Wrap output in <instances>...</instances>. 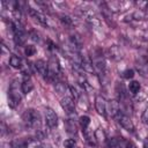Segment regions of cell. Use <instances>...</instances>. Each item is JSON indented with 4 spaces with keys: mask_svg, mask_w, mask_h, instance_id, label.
Returning <instances> with one entry per match:
<instances>
[{
    "mask_svg": "<svg viewBox=\"0 0 148 148\" xmlns=\"http://www.w3.org/2000/svg\"><path fill=\"white\" fill-rule=\"evenodd\" d=\"M66 128H67L68 133H75L76 132V126H75V124L72 119H68L66 121Z\"/></svg>",
    "mask_w": 148,
    "mask_h": 148,
    "instance_id": "cell-24",
    "label": "cell"
},
{
    "mask_svg": "<svg viewBox=\"0 0 148 148\" xmlns=\"http://www.w3.org/2000/svg\"><path fill=\"white\" fill-rule=\"evenodd\" d=\"M82 69L87 73H94L95 69H94V66H92V61H91V58L89 57H82Z\"/></svg>",
    "mask_w": 148,
    "mask_h": 148,
    "instance_id": "cell-16",
    "label": "cell"
},
{
    "mask_svg": "<svg viewBox=\"0 0 148 148\" xmlns=\"http://www.w3.org/2000/svg\"><path fill=\"white\" fill-rule=\"evenodd\" d=\"M136 68H138V71L141 74H143V75H147L148 74V64L145 60H142L141 62H138L136 64Z\"/></svg>",
    "mask_w": 148,
    "mask_h": 148,
    "instance_id": "cell-22",
    "label": "cell"
},
{
    "mask_svg": "<svg viewBox=\"0 0 148 148\" xmlns=\"http://www.w3.org/2000/svg\"><path fill=\"white\" fill-rule=\"evenodd\" d=\"M12 30L14 32V38H15V43L17 45H23L27 40V34L22 27V24L20 23V21H13L12 22Z\"/></svg>",
    "mask_w": 148,
    "mask_h": 148,
    "instance_id": "cell-4",
    "label": "cell"
},
{
    "mask_svg": "<svg viewBox=\"0 0 148 148\" xmlns=\"http://www.w3.org/2000/svg\"><path fill=\"white\" fill-rule=\"evenodd\" d=\"M9 65L13 67V68H22V60L20 57L17 56H12L9 58Z\"/></svg>",
    "mask_w": 148,
    "mask_h": 148,
    "instance_id": "cell-18",
    "label": "cell"
},
{
    "mask_svg": "<svg viewBox=\"0 0 148 148\" xmlns=\"http://www.w3.org/2000/svg\"><path fill=\"white\" fill-rule=\"evenodd\" d=\"M47 66H49V71H47L46 79L49 81H53V80H56V77L60 73V65H59V61H58L57 57H54V56L51 57L50 61L47 62Z\"/></svg>",
    "mask_w": 148,
    "mask_h": 148,
    "instance_id": "cell-5",
    "label": "cell"
},
{
    "mask_svg": "<svg viewBox=\"0 0 148 148\" xmlns=\"http://www.w3.org/2000/svg\"><path fill=\"white\" fill-rule=\"evenodd\" d=\"M21 89H22V92H23L24 95L29 94V92L34 89V83L31 82V80L29 79L28 75H24V80H23L22 83H21Z\"/></svg>",
    "mask_w": 148,
    "mask_h": 148,
    "instance_id": "cell-15",
    "label": "cell"
},
{
    "mask_svg": "<svg viewBox=\"0 0 148 148\" xmlns=\"http://www.w3.org/2000/svg\"><path fill=\"white\" fill-rule=\"evenodd\" d=\"M60 105H61V108H62L68 114H71V113L74 112L75 102H74V98H73L72 96H67V95H65V96L61 98Z\"/></svg>",
    "mask_w": 148,
    "mask_h": 148,
    "instance_id": "cell-11",
    "label": "cell"
},
{
    "mask_svg": "<svg viewBox=\"0 0 148 148\" xmlns=\"http://www.w3.org/2000/svg\"><path fill=\"white\" fill-rule=\"evenodd\" d=\"M109 148H132L131 143L123 138H111L108 140Z\"/></svg>",
    "mask_w": 148,
    "mask_h": 148,
    "instance_id": "cell-9",
    "label": "cell"
},
{
    "mask_svg": "<svg viewBox=\"0 0 148 148\" xmlns=\"http://www.w3.org/2000/svg\"><path fill=\"white\" fill-rule=\"evenodd\" d=\"M108 108H109V112L111 113V116H112L113 118H116V117L121 112V111H120L119 102H117V101H114V99H112V101L109 102Z\"/></svg>",
    "mask_w": 148,
    "mask_h": 148,
    "instance_id": "cell-14",
    "label": "cell"
},
{
    "mask_svg": "<svg viewBox=\"0 0 148 148\" xmlns=\"http://www.w3.org/2000/svg\"><path fill=\"white\" fill-rule=\"evenodd\" d=\"M95 109L97 111L98 114H101L102 117H106V109H108V105H106V101L103 96L101 95H97L95 97Z\"/></svg>",
    "mask_w": 148,
    "mask_h": 148,
    "instance_id": "cell-7",
    "label": "cell"
},
{
    "mask_svg": "<svg viewBox=\"0 0 148 148\" xmlns=\"http://www.w3.org/2000/svg\"><path fill=\"white\" fill-rule=\"evenodd\" d=\"M28 12H29V14H30V16L35 20V21H37L39 24H42V25H44V27H47V18H46V16L43 14V13H40L38 9H35V8H28Z\"/></svg>",
    "mask_w": 148,
    "mask_h": 148,
    "instance_id": "cell-12",
    "label": "cell"
},
{
    "mask_svg": "<svg viewBox=\"0 0 148 148\" xmlns=\"http://www.w3.org/2000/svg\"><path fill=\"white\" fill-rule=\"evenodd\" d=\"M37 148H42V147H39V146H38V147H37Z\"/></svg>",
    "mask_w": 148,
    "mask_h": 148,
    "instance_id": "cell-33",
    "label": "cell"
},
{
    "mask_svg": "<svg viewBox=\"0 0 148 148\" xmlns=\"http://www.w3.org/2000/svg\"><path fill=\"white\" fill-rule=\"evenodd\" d=\"M54 88H56V91L58 94H65L67 90H69V87H67L65 83L62 82H56L54 84Z\"/></svg>",
    "mask_w": 148,
    "mask_h": 148,
    "instance_id": "cell-21",
    "label": "cell"
},
{
    "mask_svg": "<svg viewBox=\"0 0 148 148\" xmlns=\"http://www.w3.org/2000/svg\"><path fill=\"white\" fill-rule=\"evenodd\" d=\"M140 88H141V86H140V83L138 81H131L130 84H128V90L133 95H136L140 91Z\"/></svg>",
    "mask_w": 148,
    "mask_h": 148,
    "instance_id": "cell-19",
    "label": "cell"
},
{
    "mask_svg": "<svg viewBox=\"0 0 148 148\" xmlns=\"http://www.w3.org/2000/svg\"><path fill=\"white\" fill-rule=\"evenodd\" d=\"M109 54L112 59H121L123 58V52L119 49V46H111L109 49Z\"/></svg>",
    "mask_w": 148,
    "mask_h": 148,
    "instance_id": "cell-17",
    "label": "cell"
},
{
    "mask_svg": "<svg viewBox=\"0 0 148 148\" xmlns=\"http://www.w3.org/2000/svg\"><path fill=\"white\" fill-rule=\"evenodd\" d=\"M91 61H92V66L94 69L102 75H105L106 72V65H105V59L104 56L102 54V52L99 50H96L94 52V54L91 56Z\"/></svg>",
    "mask_w": 148,
    "mask_h": 148,
    "instance_id": "cell-3",
    "label": "cell"
},
{
    "mask_svg": "<svg viewBox=\"0 0 148 148\" xmlns=\"http://www.w3.org/2000/svg\"><path fill=\"white\" fill-rule=\"evenodd\" d=\"M24 53H25V56L31 57V56H34L36 53V47L34 45H27L24 47Z\"/></svg>",
    "mask_w": 148,
    "mask_h": 148,
    "instance_id": "cell-26",
    "label": "cell"
},
{
    "mask_svg": "<svg viewBox=\"0 0 148 148\" xmlns=\"http://www.w3.org/2000/svg\"><path fill=\"white\" fill-rule=\"evenodd\" d=\"M59 17H60V21H61V22H62L65 25L71 27V25L73 24V20H72V18H71L68 15H64V14H62V15H60Z\"/></svg>",
    "mask_w": 148,
    "mask_h": 148,
    "instance_id": "cell-25",
    "label": "cell"
},
{
    "mask_svg": "<svg viewBox=\"0 0 148 148\" xmlns=\"http://www.w3.org/2000/svg\"><path fill=\"white\" fill-rule=\"evenodd\" d=\"M123 76L125 79H132L134 76V71L133 69H126L124 73H123Z\"/></svg>",
    "mask_w": 148,
    "mask_h": 148,
    "instance_id": "cell-29",
    "label": "cell"
},
{
    "mask_svg": "<svg viewBox=\"0 0 148 148\" xmlns=\"http://www.w3.org/2000/svg\"><path fill=\"white\" fill-rule=\"evenodd\" d=\"M143 148H148V138L143 141Z\"/></svg>",
    "mask_w": 148,
    "mask_h": 148,
    "instance_id": "cell-32",
    "label": "cell"
},
{
    "mask_svg": "<svg viewBox=\"0 0 148 148\" xmlns=\"http://www.w3.org/2000/svg\"><path fill=\"white\" fill-rule=\"evenodd\" d=\"M69 91H71V96L74 98V99H77L80 97V90L74 86H69Z\"/></svg>",
    "mask_w": 148,
    "mask_h": 148,
    "instance_id": "cell-27",
    "label": "cell"
},
{
    "mask_svg": "<svg viewBox=\"0 0 148 148\" xmlns=\"http://www.w3.org/2000/svg\"><path fill=\"white\" fill-rule=\"evenodd\" d=\"M94 135H95L96 141H98V142H104L105 139H106L105 133H104V131H103L102 128H97V130L94 132Z\"/></svg>",
    "mask_w": 148,
    "mask_h": 148,
    "instance_id": "cell-20",
    "label": "cell"
},
{
    "mask_svg": "<svg viewBox=\"0 0 148 148\" xmlns=\"http://www.w3.org/2000/svg\"><path fill=\"white\" fill-rule=\"evenodd\" d=\"M32 39L34 40H38V35L36 32H32Z\"/></svg>",
    "mask_w": 148,
    "mask_h": 148,
    "instance_id": "cell-31",
    "label": "cell"
},
{
    "mask_svg": "<svg viewBox=\"0 0 148 148\" xmlns=\"http://www.w3.org/2000/svg\"><path fill=\"white\" fill-rule=\"evenodd\" d=\"M89 124H90V118H89L88 116H82V117H80V125H81V127L83 128V131L88 128Z\"/></svg>",
    "mask_w": 148,
    "mask_h": 148,
    "instance_id": "cell-23",
    "label": "cell"
},
{
    "mask_svg": "<svg viewBox=\"0 0 148 148\" xmlns=\"http://www.w3.org/2000/svg\"><path fill=\"white\" fill-rule=\"evenodd\" d=\"M22 118H23V121L25 123L27 126L39 130V126H40V116H39V113L36 110H34V109H27L23 112Z\"/></svg>",
    "mask_w": 148,
    "mask_h": 148,
    "instance_id": "cell-2",
    "label": "cell"
},
{
    "mask_svg": "<svg viewBox=\"0 0 148 148\" xmlns=\"http://www.w3.org/2000/svg\"><path fill=\"white\" fill-rule=\"evenodd\" d=\"M34 67H35L36 72H37L40 76H43V77L46 79V76H47V71H49V66H47V64H46L44 60L39 59V60L35 61Z\"/></svg>",
    "mask_w": 148,
    "mask_h": 148,
    "instance_id": "cell-13",
    "label": "cell"
},
{
    "mask_svg": "<svg viewBox=\"0 0 148 148\" xmlns=\"http://www.w3.org/2000/svg\"><path fill=\"white\" fill-rule=\"evenodd\" d=\"M82 16L84 17V20L92 27H98L99 25V18L96 15V13L91 9H84L82 10Z\"/></svg>",
    "mask_w": 148,
    "mask_h": 148,
    "instance_id": "cell-8",
    "label": "cell"
},
{
    "mask_svg": "<svg viewBox=\"0 0 148 148\" xmlns=\"http://www.w3.org/2000/svg\"><path fill=\"white\" fill-rule=\"evenodd\" d=\"M142 121H143V124H146V125H148V108L143 111V113H142Z\"/></svg>",
    "mask_w": 148,
    "mask_h": 148,
    "instance_id": "cell-30",
    "label": "cell"
},
{
    "mask_svg": "<svg viewBox=\"0 0 148 148\" xmlns=\"http://www.w3.org/2000/svg\"><path fill=\"white\" fill-rule=\"evenodd\" d=\"M45 123H46V125H47L49 127H51V128H54V127H57V125H58V116H57V113H56L52 109H50V108H47V109L45 110Z\"/></svg>",
    "mask_w": 148,
    "mask_h": 148,
    "instance_id": "cell-10",
    "label": "cell"
},
{
    "mask_svg": "<svg viewBox=\"0 0 148 148\" xmlns=\"http://www.w3.org/2000/svg\"><path fill=\"white\" fill-rule=\"evenodd\" d=\"M75 145H76L75 139H67V140L64 141V146H65V148H74Z\"/></svg>",
    "mask_w": 148,
    "mask_h": 148,
    "instance_id": "cell-28",
    "label": "cell"
},
{
    "mask_svg": "<svg viewBox=\"0 0 148 148\" xmlns=\"http://www.w3.org/2000/svg\"><path fill=\"white\" fill-rule=\"evenodd\" d=\"M20 91H22V89L18 86L17 80H13L9 86V89H8V104L13 109L16 108L21 102V92Z\"/></svg>",
    "mask_w": 148,
    "mask_h": 148,
    "instance_id": "cell-1",
    "label": "cell"
},
{
    "mask_svg": "<svg viewBox=\"0 0 148 148\" xmlns=\"http://www.w3.org/2000/svg\"><path fill=\"white\" fill-rule=\"evenodd\" d=\"M114 119H116V121H117L124 130H126V131H128V132H133V131H134V125H133L131 118H130L128 116H126L125 113L120 112Z\"/></svg>",
    "mask_w": 148,
    "mask_h": 148,
    "instance_id": "cell-6",
    "label": "cell"
}]
</instances>
